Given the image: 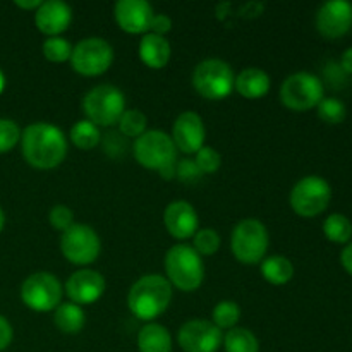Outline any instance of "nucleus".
Here are the masks:
<instances>
[{
	"instance_id": "nucleus-1",
	"label": "nucleus",
	"mask_w": 352,
	"mask_h": 352,
	"mask_svg": "<svg viewBox=\"0 0 352 352\" xmlns=\"http://www.w3.org/2000/svg\"><path fill=\"white\" fill-rule=\"evenodd\" d=\"M21 146L24 160L40 170L58 167L67 155L64 133L48 122L30 124L21 134Z\"/></svg>"
},
{
	"instance_id": "nucleus-2",
	"label": "nucleus",
	"mask_w": 352,
	"mask_h": 352,
	"mask_svg": "<svg viewBox=\"0 0 352 352\" xmlns=\"http://www.w3.org/2000/svg\"><path fill=\"white\" fill-rule=\"evenodd\" d=\"M172 285L162 275H144L131 287L127 305L131 313L144 322L158 318L168 308Z\"/></svg>"
},
{
	"instance_id": "nucleus-3",
	"label": "nucleus",
	"mask_w": 352,
	"mask_h": 352,
	"mask_svg": "<svg viewBox=\"0 0 352 352\" xmlns=\"http://www.w3.org/2000/svg\"><path fill=\"white\" fill-rule=\"evenodd\" d=\"M165 270L170 285L184 292L196 291L205 278L201 256L188 244H177L168 250L165 256Z\"/></svg>"
},
{
	"instance_id": "nucleus-4",
	"label": "nucleus",
	"mask_w": 352,
	"mask_h": 352,
	"mask_svg": "<svg viewBox=\"0 0 352 352\" xmlns=\"http://www.w3.org/2000/svg\"><path fill=\"white\" fill-rule=\"evenodd\" d=\"M82 110L89 122L95 126L110 127L119 122L126 110V98L119 88L110 85L96 86L86 93L82 100Z\"/></svg>"
},
{
	"instance_id": "nucleus-5",
	"label": "nucleus",
	"mask_w": 352,
	"mask_h": 352,
	"mask_svg": "<svg viewBox=\"0 0 352 352\" xmlns=\"http://www.w3.org/2000/svg\"><path fill=\"white\" fill-rule=\"evenodd\" d=\"M236 76L227 62L208 58L196 65L192 72V86L196 91L208 100H223L232 93Z\"/></svg>"
},
{
	"instance_id": "nucleus-6",
	"label": "nucleus",
	"mask_w": 352,
	"mask_h": 352,
	"mask_svg": "<svg viewBox=\"0 0 352 352\" xmlns=\"http://www.w3.org/2000/svg\"><path fill=\"white\" fill-rule=\"evenodd\" d=\"M232 253L244 265H256L263 261L268 250V230L260 220H241L232 232Z\"/></svg>"
},
{
	"instance_id": "nucleus-7",
	"label": "nucleus",
	"mask_w": 352,
	"mask_h": 352,
	"mask_svg": "<svg viewBox=\"0 0 352 352\" xmlns=\"http://www.w3.org/2000/svg\"><path fill=\"white\" fill-rule=\"evenodd\" d=\"M134 158L144 168L162 172L175 165V144L162 131H146L134 141Z\"/></svg>"
},
{
	"instance_id": "nucleus-8",
	"label": "nucleus",
	"mask_w": 352,
	"mask_h": 352,
	"mask_svg": "<svg viewBox=\"0 0 352 352\" xmlns=\"http://www.w3.org/2000/svg\"><path fill=\"white\" fill-rule=\"evenodd\" d=\"M280 100L287 109L294 112L318 107L323 100V82L309 72H296L289 76L280 86Z\"/></svg>"
},
{
	"instance_id": "nucleus-9",
	"label": "nucleus",
	"mask_w": 352,
	"mask_h": 352,
	"mask_svg": "<svg viewBox=\"0 0 352 352\" xmlns=\"http://www.w3.org/2000/svg\"><path fill=\"white\" fill-rule=\"evenodd\" d=\"M332 198L330 184L320 175L302 177L291 191V206L298 215L316 217L329 206Z\"/></svg>"
},
{
	"instance_id": "nucleus-10",
	"label": "nucleus",
	"mask_w": 352,
	"mask_h": 352,
	"mask_svg": "<svg viewBox=\"0 0 352 352\" xmlns=\"http://www.w3.org/2000/svg\"><path fill=\"white\" fill-rule=\"evenodd\" d=\"M21 299L34 311H52L62 301V285L55 275L38 272L30 275L21 285Z\"/></svg>"
},
{
	"instance_id": "nucleus-11",
	"label": "nucleus",
	"mask_w": 352,
	"mask_h": 352,
	"mask_svg": "<svg viewBox=\"0 0 352 352\" xmlns=\"http://www.w3.org/2000/svg\"><path fill=\"white\" fill-rule=\"evenodd\" d=\"M113 50L103 38H85L72 48L71 64L82 76H100L112 65Z\"/></svg>"
},
{
	"instance_id": "nucleus-12",
	"label": "nucleus",
	"mask_w": 352,
	"mask_h": 352,
	"mask_svg": "<svg viewBox=\"0 0 352 352\" xmlns=\"http://www.w3.org/2000/svg\"><path fill=\"white\" fill-rule=\"evenodd\" d=\"M100 237L91 227L82 226V223H74L69 227L60 239L62 254L74 265H89L98 258Z\"/></svg>"
},
{
	"instance_id": "nucleus-13",
	"label": "nucleus",
	"mask_w": 352,
	"mask_h": 352,
	"mask_svg": "<svg viewBox=\"0 0 352 352\" xmlns=\"http://www.w3.org/2000/svg\"><path fill=\"white\" fill-rule=\"evenodd\" d=\"M179 346L184 352H217L223 342L222 330L206 320H191L179 330Z\"/></svg>"
},
{
	"instance_id": "nucleus-14",
	"label": "nucleus",
	"mask_w": 352,
	"mask_h": 352,
	"mask_svg": "<svg viewBox=\"0 0 352 352\" xmlns=\"http://www.w3.org/2000/svg\"><path fill=\"white\" fill-rule=\"evenodd\" d=\"M352 24V3L347 0H330L316 14V28L325 38H340Z\"/></svg>"
},
{
	"instance_id": "nucleus-15",
	"label": "nucleus",
	"mask_w": 352,
	"mask_h": 352,
	"mask_svg": "<svg viewBox=\"0 0 352 352\" xmlns=\"http://www.w3.org/2000/svg\"><path fill=\"white\" fill-rule=\"evenodd\" d=\"M205 124L196 112H182L172 127V141L184 153H198L205 143Z\"/></svg>"
},
{
	"instance_id": "nucleus-16",
	"label": "nucleus",
	"mask_w": 352,
	"mask_h": 352,
	"mask_svg": "<svg viewBox=\"0 0 352 352\" xmlns=\"http://www.w3.org/2000/svg\"><path fill=\"white\" fill-rule=\"evenodd\" d=\"M65 292L74 305H93L105 292V278L96 270H79L69 277Z\"/></svg>"
},
{
	"instance_id": "nucleus-17",
	"label": "nucleus",
	"mask_w": 352,
	"mask_h": 352,
	"mask_svg": "<svg viewBox=\"0 0 352 352\" xmlns=\"http://www.w3.org/2000/svg\"><path fill=\"white\" fill-rule=\"evenodd\" d=\"M116 21L126 33L140 34L150 31L153 7L144 0H119L116 3Z\"/></svg>"
},
{
	"instance_id": "nucleus-18",
	"label": "nucleus",
	"mask_w": 352,
	"mask_h": 352,
	"mask_svg": "<svg viewBox=\"0 0 352 352\" xmlns=\"http://www.w3.org/2000/svg\"><path fill=\"white\" fill-rule=\"evenodd\" d=\"M164 222L175 239H189L198 232V213L188 201H172L165 208Z\"/></svg>"
},
{
	"instance_id": "nucleus-19",
	"label": "nucleus",
	"mask_w": 352,
	"mask_h": 352,
	"mask_svg": "<svg viewBox=\"0 0 352 352\" xmlns=\"http://www.w3.org/2000/svg\"><path fill=\"white\" fill-rule=\"evenodd\" d=\"M72 21V10L71 7L60 0H48L38 7L36 14H34V23L36 28L43 34L48 36H57V34L64 33L69 28Z\"/></svg>"
},
{
	"instance_id": "nucleus-20",
	"label": "nucleus",
	"mask_w": 352,
	"mask_h": 352,
	"mask_svg": "<svg viewBox=\"0 0 352 352\" xmlns=\"http://www.w3.org/2000/svg\"><path fill=\"white\" fill-rule=\"evenodd\" d=\"M170 43L160 34H144L140 43V57L148 67L162 69L170 60Z\"/></svg>"
},
{
	"instance_id": "nucleus-21",
	"label": "nucleus",
	"mask_w": 352,
	"mask_h": 352,
	"mask_svg": "<svg viewBox=\"0 0 352 352\" xmlns=\"http://www.w3.org/2000/svg\"><path fill=\"white\" fill-rule=\"evenodd\" d=\"M234 88L244 98H263L268 93V89H270V78H268V74L263 69L248 67L243 72H239L236 82H234Z\"/></svg>"
},
{
	"instance_id": "nucleus-22",
	"label": "nucleus",
	"mask_w": 352,
	"mask_h": 352,
	"mask_svg": "<svg viewBox=\"0 0 352 352\" xmlns=\"http://www.w3.org/2000/svg\"><path fill=\"white\" fill-rule=\"evenodd\" d=\"M140 352H172V337L164 325L148 323L138 336Z\"/></svg>"
},
{
	"instance_id": "nucleus-23",
	"label": "nucleus",
	"mask_w": 352,
	"mask_h": 352,
	"mask_svg": "<svg viewBox=\"0 0 352 352\" xmlns=\"http://www.w3.org/2000/svg\"><path fill=\"white\" fill-rule=\"evenodd\" d=\"M54 322L64 333H79L85 327V311L74 302H62L55 308Z\"/></svg>"
},
{
	"instance_id": "nucleus-24",
	"label": "nucleus",
	"mask_w": 352,
	"mask_h": 352,
	"mask_svg": "<svg viewBox=\"0 0 352 352\" xmlns=\"http://www.w3.org/2000/svg\"><path fill=\"white\" fill-rule=\"evenodd\" d=\"M261 275L274 285H284L294 275V267L285 256H270L261 261Z\"/></svg>"
},
{
	"instance_id": "nucleus-25",
	"label": "nucleus",
	"mask_w": 352,
	"mask_h": 352,
	"mask_svg": "<svg viewBox=\"0 0 352 352\" xmlns=\"http://www.w3.org/2000/svg\"><path fill=\"white\" fill-rule=\"evenodd\" d=\"M223 347L226 352H260V342L253 332L246 329H230L223 336Z\"/></svg>"
},
{
	"instance_id": "nucleus-26",
	"label": "nucleus",
	"mask_w": 352,
	"mask_h": 352,
	"mask_svg": "<svg viewBox=\"0 0 352 352\" xmlns=\"http://www.w3.org/2000/svg\"><path fill=\"white\" fill-rule=\"evenodd\" d=\"M71 140L81 150H91L102 141V134H100L98 126H95V124L86 119L79 120L72 126Z\"/></svg>"
},
{
	"instance_id": "nucleus-27",
	"label": "nucleus",
	"mask_w": 352,
	"mask_h": 352,
	"mask_svg": "<svg viewBox=\"0 0 352 352\" xmlns=\"http://www.w3.org/2000/svg\"><path fill=\"white\" fill-rule=\"evenodd\" d=\"M323 232L333 243H347L352 237V223L342 213H333L323 222Z\"/></svg>"
},
{
	"instance_id": "nucleus-28",
	"label": "nucleus",
	"mask_w": 352,
	"mask_h": 352,
	"mask_svg": "<svg viewBox=\"0 0 352 352\" xmlns=\"http://www.w3.org/2000/svg\"><path fill=\"white\" fill-rule=\"evenodd\" d=\"M119 131L126 138H140L141 134L146 133L148 119L141 110H124V113L119 119Z\"/></svg>"
},
{
	"instance_id": "nucleus-29",
	"label": "nucleus",
	"mask_w": 352,
	"mask_h": 352,
	"mask_svg": "<svg viewBox=\"0 0 352 352\" xmlns=\"http://www.w3.org/2000/svg\"><path fill=\"white\" fill-rule=\"evenodd\" d=\"M213 325L222 329H234L236 323L241 318V308L234 301H220L219 305L213 308Z\"/></svg>"
},
{
	"instance_id": "nucleus-30",
	"label": "nucleus",
	"mask_w": 352,
	"mask_h": 352,
	"mask_svg": "<svg viewBox=\"0 0 352 352\" xmlns=\"http://www.w3.org/2000/svg\"><path fill=\"white\" fill-rule=\"evenodd\" d=\"M43 55L47 60L60 64V62L71 60L72 47L67 40L60 36H50L43 43Z\"/></svg>"
},
{
	"instance_id": "nucleus-31",
	"label": "nucleus",
	"mask_w": 352,
	"mask_h": 352,
	"mask_svg": "<svg viewBox=\"0 0 352 352\" xmlns=\"http://www.w3.org/2000/svg\"><path fill=\"white\" fill-rule=\"evenodd\" d=\"M196 253L199 256H212L219 251L220 248V236L217 230L213 229H199L198 232L195 234V246Z\"/></svg>"
},
{
	"instance_id": "nucleus-32",
	"label": "nucleus",
	"mask_w": 352,
	"mask_h": 352,
	"mask_svg": "<svg viewBox=\"0 0 352 352\" xmlns=\"http://www.w3.org/2000/svg\"><path fill=\"white\" fill-rule=\"evenodd\" d=\"M318 116L327 124H340L346 119V105L337 98H323L318 103Z\"/></svg>"
},
{
	"instance_id": "nucleus-33",
	"label": "nucleus",
	"mask_w": 352,
	"mask_h": 352,
	"mask_svg": "<svg viewBox=\"0 0 352 352\" xmlns=\"http://www.w3.org/2000/svg\"><path fill=\"white\" fill-rule=\"evenodd\" d=\"M195 164L201 174H213V172H217L220 168L222 158H220L219 151L217 150H213V148L210 146H203L201 150L196 153Z\"/></svg>"
},
{
	"instance_id": "nucleus-34",
	"label": "nucleus",
	"mask_w": 352,
	"mask_h": 352,
	"mask_svg": "<svg viewBox=\"0 0 352 352\" xmlns=\"http://www.w3.org/2000/svg\"><path fill=\"white\" fill-rule=\"evenodd\" d=\"M21 140V131L14 120L0 119V153L12 150Z\"/></svg>"
},
{
	"instance_id": "nucleus-35",
	"label": "nucleus",
	"mask_w": 352,
	"mask_h": 352,
	"mask_svg": "<svg viewBox=\"0 0 352 352\" xmlns=\"http://www.w3.org/2000/svg\"><path fill=\"white\" fill-rule=\"evenodd\" d=\"M48 220H50V226L54 229L65 232L69 227L74 226V213H72V210L69 206L57 205L48 213Z\"/></svg>"
},
{
	"instance_id": "nucleus-36",
	"label": "nucleus",
	"mask_w": 352,
	"mask_h": 352,
	"mask_svg": "<svg viewBox=\"0 0 352 352\" xmlns=\"http://www.w3.org/2000/svg\"><path fill=\"white\" fill-rule=\"evenodd\" d=\"M103 150H105V153L112 155V157H119L126 151V140L120 138V134L117 133L107 134L105 140H103Z\"/></svg>"
},
{
	"instance_id": "nucleus-37",
	"label": "nucleus",
	"mask_w": 352,
	"mask_h": 352,
	"mask_svg": "<svg viewBox=\"0 0 352 352\" xmlns=\"http://www.w3.org/2000/svg\"><path fill=\"white\" fill-rule=\"evenodd\" d=\"M175 174L181 177V181L195 182L196 179L201 175V172H199V168L196 167L195 160H182L181 164H179V167L175 168Z\"/></svg>"
},
{
	"instance_id": "nucleus-38",
	"label": "nucleus",
	"mask_w": 352,
	"mask_h": 352,
	"mask_svg": "<svg viewBox=\"0 0 352 352\" xmlns=\"http://www.w3.org/2000/svg\"><path fill=\"white\" fill-rule=\"evenodd\" d=\"M172 30V19L167 16V14H155L153 19H151L150 24V31L153 34H167L168 31Z\"/></svg>"
},
{
	"instance_id": "nucleus-39",
	"label": "nucleus",
	"mask_w": 352,
	"mask_h": 352,
	"mask_svg": "<svg viewBox=\"0 0 352 352\" xmlns=\"http://www.w3.org/2000/svg\"><path fill=\"white\" fill-rule=\"evenodd\" d=\"M10 342H12V327L3 316H0V351L9 347Z\"/></svg>"
},
{
	"instance_id": "nucleus-40",
	"label": "nucleus",
	"mask_w": 352,
	"mask_h": 352,
	"mask_svg": "<svg viewBox=\"0 0 352 352\" xmlns=\"http://www.w3.org/2000/svg\"><path fill=\"white\" fill-rule=\"evenodd\" d=\"M340 261H342V267L352 275V243L347 248H344L342 254H340Z\"/></svg>"
},
{
	"instance_id": "nucleus-41",
	"label": "nucleus",
	"mask_w": 352,
	"mask_h": 352,
	"mask_svg": "<svg viewBox=\"0 0 352 352\" xmlns=\"http://www.w3.org/2000/svg\"><path fill=\"white\" fill-rule=\"evenodd\" d=\"M41 3H43L41 0H28V2H26V0H24V2H23V0H17L16 6L21 7V9H24V10H31V9L38 10V7H40Z\"/></svg>"
},
{
	"instance_id": "nucleus-42",
	"label": "nucleus",
	"mask_w": 352,
	"mask_h": 352,
	"mask_svg": "<svg viewBox=\"0 0 352 352\" xmlns=\"http://www.w3.org/2000/svg\"><path fill=\"white\" fill-rule=\"evenodd\" d=\"M342 69L352 74V47L347 48L342 55Z\"/></svg>"
},
{
	"instance_id": "nucleus-43",
	"label": "nucleus",
	"mask_w": 352,
	"mask_h": 352,
	"mask_svg": "<svg viewBox=\"0 0 352 352\" xmlns=\"http://www.w3.org/2000/svg\"><path fill=\"white\" fill-rule=\"evenodd\" d=\"M3 88H6V78H3L2 71H0V93L3 91Z\"/></svg>"
},
{
	"instance_id": "nucleus-44",
	"label": "nucleus",
	"mask_w": 352,
	"mask_h": 352,
	"mask_svg": "<svg viewBox=\"0 0 352 352\" xmlns=\"http://www.w3.org/2000/svg\"><path fill=\"white\" fill-rule=\"evenodd\" d=\"M3 223H6V217H3L2 208H0V232H2V229H3Z\"/></svg>"
}]
</instances>
